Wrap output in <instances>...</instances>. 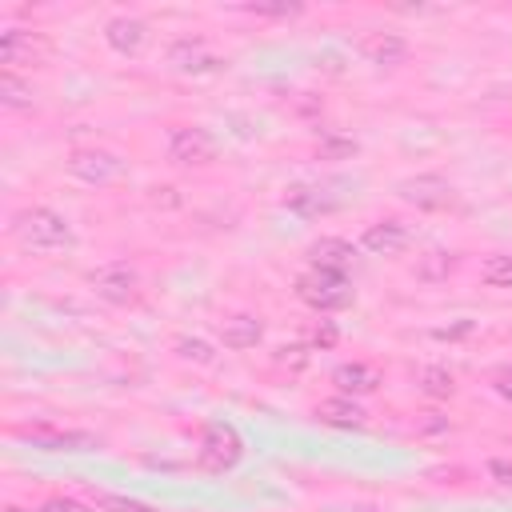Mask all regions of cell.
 Wrapping results in <instances>:
<instances>
[{"label": "cell", "mask_w": 512, "mask_h": 512, "mask_svg": "<svg viewBox=\"0 0 512 512\" xmlns=\"http://www.w3.org/2000/svg\"><path fill=\"white\" fill-rule=\"evenodd\" d=\"M12 236H16L28 252H40V256H56V252L76 248V232H72V224H68L60 212L44 208V204L20 208V212L12 216Z\"/></svg>", "instance_id": "obj_1"}, {"label": "cell", "mask_w": 512, "mask_h": 512, "mask_svg": "<svg viewBox=\"0 0 512 512\" xmlns=\"http://www.w3.org/2000/svg\"><path fill=\"white\" fill-rule=\"evenodd\" d=\"M296 296L312 308V312H340L352 304V284L344 272H328V268H308L296 276Z\"/></svg>", "instance_id": "obj_2"}, {"label": "cell", "mask_w": 512, "mask_h": 512, "mask_svg": "<svg viewBox=\"0 0 512 512\" xmlns=\"http://www.w3.org/2000/svg\"><path fill=\"white\" fill-rule=\"evenodd\" d=\"M240 456H244V440H240V432H236L228 420H208L204 432H200L196 464H200L204 472H216V476H220V472L236 468Z\"/></svg>", "instance_id": "obj_3"}, {"label": "cell", "mask_w": 512, "mask_h": 512, "mask_svg": "<svg viewBox=\"0 0 512 512\" xmlns=\"http://www.w3.org/2000/svg\"><path fill=\"white\" fill-rule=\"evenodd\" d=\"M220 156V140L208 132V128H196V124H180L168 132V160L180 164V168H204Z\"/></svg>", "instance_id": "obj_4"}, {"label": "cell", "mask_w": 512, "mask_h": 512, "mask_svg": "<svg viewBox=\"0 0 512 512\" xmlns=\"http://www.w3.org/2000/svg\"><path fill=\"white\" fill-rule=\"evenodd\" d=\"M68 172L84 184H116L124 180L128 172V160L120 152H108V148H72L68 152Z\"/></svg>", "instance_id": "obj_5"}, {"label": "cell", "mask_w": 512, "mask_h": 512, "mask_svg": "<svg viewBox=\"0 0 512 512\" xmlns=\"http://www.w3.org/2000/svg\"><path fill=\"white\" fill-rule=\"evenodd\" d=\"M336 188H348L344 180H304V184H292L284 204L296 212V216H328L344 204V192Z\"/></svg>", "instance_id": "obj_6"}, {"label": "cell", "mask_w": 512, "mask_h": 512, "mask_svg": "<svg viewBox=\"0 0 512 512\" xmlns=\"http://www.w3.org/2000/svg\"><path fill=\"white\" fill-rule=\"evenodd\" d=\"M396 196H400L404 204L420 208V212H440V208H448V204L456 200L452 184H448L440 172H416V176H404V180L396 184Z\"/></svg>", "instance_id": "obj_7"}, {"label": "cell", "mask_w": 512, "mask_h": 512, "mask_svg": "<svg viewBox=\"0 0 512 512\" xmlns=\"http://www.w3.org/2000/svg\"><path fill=\"white\" fill-rule=\"evenodd\" d=\"M88 284L108 304H136L140 300V276L120 260L116 264H100L96 272H88Z\"/></svg>", "instance_id": "obj_8"}, {"label": "cell", "mask_w": 512, "mask_h": 512, "mask_svg": "<svg viewBox=\"0 0 512 512\" xmlns=\"http://www.w3.org/2000/svg\"><path fill=\"white\" fill-rule=\"evenodd\" d=\"M48 60V36L44 32H28V28H8L0 36V64L8 72H16L20 64H44Z\"/></svg>", "instance_id": "obj_9"}, {"label": "cell", "mask_w": 512, "mask_h": 512, "mask_svg": "<svg viewBox=\"0 0 512 512\" xmlns=\"http://www.w3.org/2000/svg\"><path fill=\"white\" fill-rule=\"evenodd\" d=\"M16 436L28 440V444L40 448V452H88V448L100 444L92 432H80V428H48V424L16 428Z\"/></svg>", "instance_id": "obj_10"}, {"label": "cell", "mask_w": 512, "mask_h": 512, "mask_svg": "<svg viewBox=\"0 0 512 512\" xmlns=\"http://www.w3.org/2000/svg\"><path fill=\"white\" fill-rule=\"evenodd\" d=\"M168 64H172L176 72H184V76H204V72H216L224 60H220L200 36H184V40H176V44L168 48Z\"/></svg>", "instance_id": "obj_11"}, {"label": "cell", "mask_w": 512, "mask_h": 512, "mask_svg": "<svg viewBox=\"0 0 512 512\" xmlns=\"http://www.w3.org/2000/svg\"><path fill=\"white\" fill-rule=\"evenodd\" d=\"M408 240H412V232L400 220H376V224L364 228L360 248L372 252V256H400L408 248Z\"/></svg>", "instance_id": "obj_12"}, {"label": "cell", "mask_w": 512, "mask_h": 512, "mask_svg": "<svg viewBox=\"0 0 512 512\" xmlns=\"http://www.w3.org/2000/svg\"><path fill=\"white\" fill-rule=\"evenodd\" d=\"M104 40H108L112 52L136 56V52L144 48V40H148V24H144L140 16H112V20L104 24Z\"/></svg>", "instance_id": "obj_13"}, {"label": "cell", "mask_w": 512, "mask_h": 512, "mask_svg": "<svg viewBox=\"0 0 512 512\" xmlns=\"http://www.w3.org/2000/svg\"><path fill=\"white\" fill-rule=\"evenodd\" d=\"M360 52H364L368 64H376V68H396V64L408 60V44H404V36H396V32H368V36L360 40Z\"/></svg>", "instance_id": "obj_14"}, {"label": "cell", "mask_w": 512, "mask_h": 512, "mask_svg": "<svg viewBox=\"0 0 512 512\" xmlns=\"http://www.w3.org/2000/svg\"><path fill=\"white\" fill-rule=\"evenodd\" d=\"M332 384L340 388V396H364V392H376L380 372L372 364H364V360H348V364L332 368Z\"/></svg>", "instance_id": "obj_15"}, {"label": "cell", "mask_w": 512, "mask_h": 512, "mask_svg": "<svg viewBox=\"0 0 512 512\" xmlns=\"http://www.w3.org/2000/svg\"><path fill=\"white\" fill-rule=\"evenodd\" d=\"M352 256H356V248H352L344 236H320V240L308 244V260H312V268L344 272V268L352 264Z\"/></svg>", "instance_id": "obj_16"}, {"label": "cell", "mask_w": 512, "mask_h": 512, "mask_svg": "<svg viewBox=\"0 0 512 512\" xmlns=\"http://www.w3.org/2000/svg\"><path fill=\"white\" fill-rule=\"evenodd\" d=\"M220 340H224V348H232V352H248V348H256V344L264 340V324H260V316H248V312L228 316V320L220 324Z\"/></svg>", "instance_id": "obj_17"}, {"label": "cell", "mask_w": 512, "mask_h": 512, "mask_svg": "<svg viewBox=\"0 0 512 512\" xmlns=\"http://www.w3.org/2000/svg\"><path fill=\"white\" fill-rule=\"evenodd\" d=\"M316 416H320V424H328V428H348V432L368 424L364 408H360L352 396H328V400H320V404H316Z\"/></svg>", "instance_id": "obj_18"}, {"label": "cell", "mask_w": 512, "mask_h": 512, "mask_svg": "<svg viewBox=\"0 0 512 512\" xmlns=\"http://www.w3.org/2000/svg\"><path fill=\"white\" fill-rule=\"evenodd\" d=\"M0 100H4V108H32V84L4 68L0 72Z\"/></svg>", "instance_id": "obj_19"}, {"label": "cell", "mask_w": 512, "mask_h": 512, "mask_svg": "<svg viewBox=\"0 0 512 512\" xmlns=\"http://www.w3.org/2000/svg\"><path fill=\"white\" fill-rule=\"evenodd\" d=\"M420 392L432 396V400H448V396H456V376L448 368H424L420 372Z\"/></svg>", "instance_id": "obj_20"}, {"label": "cell", "mask_w": 512, "mask_h": 512, "mask_svg": "<svg viewBox=\"0 0 512 512\" xmlns=\"http://www.w3.org/2000/svg\"><path fill=\"white\" fill-rule=\"evenodd\" d=\"M480 280L488 288H512V252H496L480 264Z\"/></svg>", "instance_id": "obj_21"}, {"label": "cell", "mask_w": 512, "mask_h": 512, "mask_svg": "<svg viewBox=\"0 0 512 512\" xmlns=\"http://www.w3.org/2000/svg\"><path fill=\"white\" fill-rule=\"evenodd\" d=\"M316 152H320V160H348L356 152V140L344 136V132H324L320 144H316Z\"/></svg>", "instance_id": "obj_22"}, {"label": "cell", "mask_w": 512, "mask_h": 512, "mask_svg": "<svg viewBox=\"0 0 512 512\" xmlns=\"http://www.w3.org/2000/svg\"><path fill=\"white\" fill-rule=\"evenodd\" d=\"M172 348H176V356H180V360H192V364H212V360H216L212 344H208V340H200V336H180Z\"/></svg>", "instance_id": "obj_23"}, {"label": "cell", "mask_w": 512, "mask_h": 512, "mask_svg": "<svg viewBox=\"0 0 512 512\" xmlns=\"http://www.w3.org/2000/svg\"><path fill=\"white\" fill-rule=\"evenodd\" d=\"M92 500H96V508H104V512H156L152 504L132 500V496H116V492H96Z\"/></svg>", "instance_id": "obj_24"}, {"label": "cell", "mask_w": 512, "mask_h": 512, "mask_svg": "<svg viewBox=\"0 0 512 512\" xmlns=\"http://www.w3.org/2000/svg\"><path fill=\"white\" fill-rule=\"evenodd\" d=\"M40 512H92V508L80 504V500H72V496H52V500L40 504Z\"/></svg>", "instance_id": "obj_25"}, {"label": "cell", "mask_w": 512, "mask_h": 512, "mask_svg": "<svg viewBox=\"0 0 512 512\" xmlns=\"http://www.w3.org/2000/svg\"><path fill=\"white\" fill-rule=\"evenodd\" d=\"M256 16H300V4H248Z\"/></svg>", "instance_id": "obj_26"}, {"label": "cell", "mask_w": 512, "mask_h": 512, "mask_svg": "<svg viewBox=\"0 0 512 512\" xmlns=\"http://www.w3.org/2000/svg\"><path fill=\"white\" fill-rule=\"evenodd\" d=\"M488 476H492L496 484L512 488V464H508V460H488Z\"/></svg>", "instance_id": "obj_27"}, {"label": "cell", "mask_w": 512, "mask_h": 512, "mask_svg": "<svg viewBox=\"0 0 512 512\" xmlns=\"http://www.w3.org/2000/svg\"><path fill=\"white\" fill-rule=\"evenodd\" d=\"M492 384H496V392H500V396H504V400L512 404V368H504V372H496V380H492Z\"/></svg>", "instance_id": "obj_28"}, {"label": "cell", "mask_w": 512, "mask_h": 512, "mask_svg": "<svg viewBox=\"0 0 512 512\" xmlns=\"http://www.w3.org/2000/svg\"><path fill=\"white\" fill-rule=\"evenodd\" d=\"M332 340H336V328H328V324L316 328V344H332Z\"/></svg>", "instance_id": "obj_29"}]
</instances>
